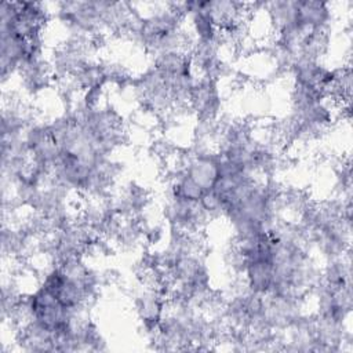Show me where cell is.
<instances>
[{
  "label": "cell",
  "mask_w": 353,
  "mask_h": 353,
  "mask_svg": "<svg viewBox=\"0 0 353 353\" xmlns=\"http://www.w3.org/2000/svg\"><path fill=\"white\" fill-rule=\"evenodd\" d=\"M331 19V10L321 1H296V21L310 29H327Z\"/></svg>",
  "instance_id": "1"
}]
</instances>
